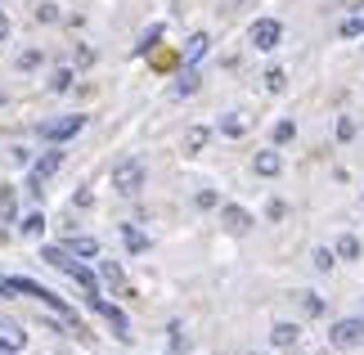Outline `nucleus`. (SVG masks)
Here are the masks:
<instances>
[{
	"label": "nucleus",
	"instance_id": "nucleus-1",
	"mask_svg": "<svg viewBox=\"0 0 364 355\" xmlns=\"http://www.w3.org/2000/svg\"><path fill=\"white\" fill-rule=\"evenodd\" d=\"M41 261L54 265V270H63V275L73 279L77 288H86V297H90V292H100V270L81 265V261H77V257H73V252H68L63 243H59V248H41Z\"/></svg>",
	"mask_w": 364,
	"mask_h": 355
},
{
	"label": "nucleus",
	"instance_id": "nucleus-11",
	"mask_svg": "<svg viewBox=\"0 0 364 355\" xmlns=\"http://www.w3.org/2000/svg\"><path fill=\"white\" fill-rule=\"evenodd\" d=\"M252 171H257V176H265V180H274L279 171H284V158H279L274 149H261L257 158H252Z\"/></svg>",
	"mask_w": 364,
	"mask_h": 355
},
{
	"label": "nucleus",
	"instance_id": "nucleus-20",
	"mask_svg": "<svg viewBox=\"0 0 364 355\" xmlns=\"http://www.w3.org/2000/svg\"><path fill=\"white\" fill-rule=\"evenodd\" d=\"M198 90V73H193V68H185V73H180V81H176V95L185 99V95H193Z\"/></svg>",
	"mask_w": 364,
	"mask_h": 355
},
{
	"label": "nucleus",
	"instance_id": "nucleus-34",
	"mask_svg": "<svg viewBox=\"0 0 364 355\" xmlns=\"http://www.w3.org/2000/svg\"><path fill=\"white\" fill-rule=\"evenodd\" d=\"M234 5H239V0H220V9H225V14H230V9H234Z\"/></svg>",
	"mask_w": 364,
	"mask_h": 355
},
{
	"label": "nucleus",
	"instance_id": "nucleus-3",
	"mask_svg": "<svg viewBox=\"0 0 364 355\" xmlns=\"http://www.w3.org/2000/svg\"><path fill=\"white\" fill-rule=\"evenodd\" d=\"M113 189L117 194H139V189H144V162H139V158H122L113 166Z\"/></svg>",
	"mask_w": 364,
	"mask_h": 355
},
{
	"label": "nucleus",
	"instance_id": "nucleus-19",
	"mask_svg": "<svg viewBox=\"0 0 364 355\" xmlns=\"http://www.w3.org/2000/svg\"><path fill=\"white\" fill-rule=\"evenodd\" d=\"M122 238H126V248H131V252H144V248H149V238L139 234L135 225H122Z\"/></svg>",
	"mask_w": 364,
	"mask_h": 355
},
{
	"label": "nucleus",
	"instance_id": "nucleus-22",
	"mask_svg": "<svg viewBox=\"0 0 364 355\" xmlns=\"http://www.w3.org/2000/svg\"><path fill=\"white\" fill-rule=\"evenodd\" d=\"M297 302L306 315H324V302H319V292H297Z\"/></svg>",
	"mask_w": 364,
	"mask_h": 355
},
{
	"label": "nucleus",
	"instance_id": "nucleus-27",
	"mask_svg": "<svg viewBox=\"0 0 364 355\" xmlns=\"http://www.w3.org/2000/svg\"><path fill=\"white\" fill-rule=\"evenodd\" d=\"M0 216H5V221H14V189H9V184L0 189Z\"/></svg>",
	"mask_w": 364,
	"mask_h": 355
},
{
	"label": "nucleus",
	"instance_id": "nucleus-16",
	"mask_svg": "<svg viewBox=\"0 0 364 355\" xmlns=\"http://www.w3.org/2000/svg\"><path fill=\"white\" fill-rule=\"evenodd\" d=\"M247 117L243 112H230V117H220V135H230V139H239V135H247Z\"/></svg>",
	"mask_w": 364,
	"mask_h": 355
},
{
	"label": "nucleus",
	"instance_id": "nucleus-21",
	"mask_svg": "<svg viewBox=\"0 0 364 355\" xmlns=\"http://www.w3.org/2000/svg\"><path fill=\"white\" fill-rule=\"evenodd\" d=\"M338 257H346V261L360 257V238H355V234H342V238H338Z\"/></svg>",
	"mask_w": 364,
	"mask_h": 355
},
{
	"label": "nucleus",
	"instance_id": "nucleus-32",
	"mask_svg": "<svg viewBox=\"0 0 364 355\" xmlns=\"http://www.w3.org/2000/svg\"><path fill=\"white\" fill-rule=\"evenodd\" d=\"M338 135H342V139H351V135H355V122H351V117H342V122H338Z\"/></svg>",
	"mask_w": 364,
	"mask_h": 355
},
{
	"label": "nucleus",
	"instance_id": "nucleus-28",
	"mask_svg": "<svg viewBox=\"0 0 364 355\" xmlns=\"http://www.w3.org/2000/svg\"><path fill=\"white\" fill-rule=\"evenodd\" d=\"M342 36H364V18H360V14H351V18L342 23Z\"/></svg>",
	"mask_w": 364,
	"mask_h": 355
},
{
	"label": "nucleus",
	"instance_id": "nucleus-26",
	"mask_svg": "<svg viewBox=\"0 0 364 355\" xmlns=\"http://www.w3.org/2000/svg\"><path fill=\"white\" fill-rule=\"evenodd\" d=\"M158 36H162V27H149V32L139 36V46H135V50H139V54H149L153 46H158Z\"/></svg>",
	"mask_w": 364,
	"mask_h": 355
},
{
	"label": "nucleus",
	"instance_id": "nucleus-24",
	"mask_svg": "<svg viewBox=\"0 0 364 355\" xmlns=\"http://www.w3.org/2000/svg\"><path fill=\"white\" fill-rule=\"evenodd\" d=\"M261 81H265V90H274V95H279V90H284V86H288V77H284V68H270V73H265Z\"/></svg>",
	"mask_w": 364,
	"mask_h": 355
},
{
	"label": "nucleus",
	"instance_id": "nucleus-15",
	"mask_svg": "<svg viewBox=\"0 0 364 355\" xmlns=\"http://www.w3.org/2000/svg\"><path fill=\"white\" fill-rule=\"evenodd\" d=\"M297 337H301V329H297V324H274V329H270V342L274 346H292V342H297Z\"/></svg>",
	"mask_w": 364,
	"mask_h": 355
},
{
	"label": "nucleus",
	"instance_id": "nucleus-14",
	"mask_svg": "<svg viewBox=\"0 0 364 355\" xmlns=\"http://www.w3.org/2000/svg\"><path fill=\"white\" fill-rule=\"evenodd\" d=\"M207 46H212V36H207V32H193V36H189V46H185V68L198 63L203 54H207Z\"/></svg>",
	"mask_w": 364,
	"mask_h": 355
},
{
	"label": "nucleus",
	"instance_id": "nucleus-8",
	"mask_svg": "<svg viewBox=\"0 0 364 355\" xmlns=\"http://www.w3.org/2000/svg\"><path fill=\"white\" fill-rule=\"evenodd\" d=\"M86 302H90V310H95V315H104L108 324H113V329H117V337H122V342H131V324H126V315H122V306H113V302H104V297H100V292H90V297H86Z\"/></svg>",
	"mask_w": 364,
	"mask_h": 355
},
{
	"label": "nucleus",
	"instance_id": "nucleus-18",
	"mask_svg": "<svg viewBox=\"0 0 364 355\" xmlns=\"http://www.w3.org/2000/svg\"><path fill=\"white\" fill-rule=\"evenodd\" d=\"M333 261H338V252H333V248H315V252H311V265L324 270V275L333 270Z\"/></svg>",
	"mask_w": 364,
	"mask_h": 355
},
{
	"label": "nucleus",
	"instance_id": "nucleus-9",
	"mask_svg": "<svg viewBox=\"0 0 364 355\" xmlns=\"http://www.w3.org/2000/svg\"><path fill=\"white\" fill-rule=\"evenodd\" d=\"M23 342H27L23 324H14V319H5V315H0V355H14V351H23Z\"/></svg>",
	"mask_w": 364,
	"mask_h": 355
},
{
	"label": "nucleus",
	"instance_id": "nucleus-4",
	"mask_svg": "<svg viewBox=\"0 0 364 355\" xmlns=\"http://www.w3.org/2000/svg\"><path fill=\"white\" fill-rule=\"evenodd\" d=\"M59 166H63V149L54 144L50 153H41V158L32 162V176H27V189H32V194L41 198V184H46V180H50L54 171H59Z\"/></svg>",
	"mask_w": 364,
	"mask_h": 355
},
{
	"label": "nucleus",
	"instance_id": "nucleus-33",
	"mask_svg": "<svg viewBox=\"0 0 364 355\" xmlns=\"http://www.w3.org/2000/svg\"><path fill=\"white\" fill-rule=\"evenodd\" d=\"M5 36H9V14L0 9V41H5Z\"/></svg>",
	"mask_w": 364,
	"mask_h": 355
},
{
	"label": "nucleus",
	"instance_id": "nucleus-25",
	"mask_svg": "<svg viewBox=\"0 0 364 355\" xmlns=\"http://www.w3.org/2000/svg\"><path fill=\"white\" fill-rule=\"evenodd\" d=\"M50 90L54 95H63V90H73V73H68V68H59V73L50 77Z\"/></svg>",
	"mask_w": 364,
	"mask_h": 355
},
{
	"label": "nucleus",
	"instance_id": "nucleus-12",
	"mask_svg": "<svg viewBox=\"0 0 364 355\" xmlns=\"http://www.w3.org/2000/svg\"><path fill=\"white\" fill-rule=\"evenodd\" d=\"M100 279H104V283H108L113 292L131 297V288H126V275H122V265H117V261H100Z\"/></svg>",
	"mask_w": 364,
	"mask_h": 355
},
{
	"label": "nucleus",
	"instance_id": "nucleus-6",
	"mask_svg": "<svg viewBox=\"0 0 364 355\" xmlns=\"http://www.w3.org/2000/svg\"><path fill=\"white\" fill-rule=\"evenodd\" d=\"M81 126H86V117H81V112H68V117H54V122L41 126V139H50V144H63V139H73Z\"/></svg>",
	"mask_w": 364,
	"mask_h": 355
},
{
	"label": "nucleus",
	"instance_id": "nucleus-31",
	"mask_svg": "<svg viewBox=\"0 0 364 355\" xmlns=\"http://www.w3.org/2000/svg\"><path fill=\"white\" fill-rule=\"evenodd\" d=\"M36 18H41V23H54V18H59V9H54V5H41Z\"/></svg>",
	"mask_w": 364,
	"mask_h": 355
},
{
	"label": "nucleus",
	"instance_id": "nucleus-10",
	"mask_svg": "<svg viewBox=\"0 0 364 355\" xmlns=\"http://www.w3.org/2000/svg\"><path fill=\"white\" fill-rule=\"evenodd\" d=\"M220 225H225L230 234H247V230H252V211L230 203V207H220Z\"/></svg>",
	"mask_w": 364,
	"mask_h": 355
},
{
	"label": "nucleus",
	"instance_id": "nucleus-37",
	"mask_svg": "<svg viewBox=\"0 0 364 355\" xmlns=\"http://www.w3.org/2000/svg\"><path fill=\"white\" fill-rule=\"evenodd\" d=\"M0 104H5V95H0Z\"/></svg>",
	"mask_w": 364,
	"mask_h": 355
},
{
	"label": "nucleus",
	"instance_id": "nucleus-2",
	"mask_svg": "<svg viewBox=\"0 0 364 355\" xmlns=\"http://www.w3.org/2000/svg\"><path fill=\"white\" fill-rule=\"evenodd\" d=\"M5 283H9V292H23V297H36V302H41V306H50V310H59V315H63L68 324H73V319H77V315H73V306H68V302H63V297H59V292H50V288H41V283H36V279H23V275H14V279H5Z\"/></svg>",
	"mask_w": 364,
	"mask_h": 355
},
{
	"label": "nucleus",
	"instance_id": "nucleus-30",
	"mask_svg": "<svg viewBox=\"0 0 364 355\" xmlns=\"http://www.w3.org/2000/svg\"><path fill=\"white\" fill-rule=\"evenodd\" d=\"M41 63V54L36 50H27V54H18V68H23V73H27V68H36Z\"/></svg>",
	"mask_w": 364,
	"mask_h": 355
},
{
	"label": "nucleus",
	"instance_id": "nucleus-13",
	"mask_svg": "<svg viewBox=\"0 0 364 355\" xmlns=\"http://www.w3.org/2000/svg\"><path fill=\"white\" fill-rule=\"evenodd\" d=\"M68 252H73V257H100V238H90V234H73V238H68V243H63Z\"/></svg>",
	"mask_w": 364,
	"mask_h": 355
},
{
	"label": "nucleus",
	"instance_id": "nucleus-23",
	"mask_svg": "<svg viewBox=\"0 0 364 355\" xmlns=\"http://www.w3.org/2000/svg\"><path fill=\"white\" fill-rule=\"evenodd\" d=\"M203 144H207V126H189V135H185V149H189V153H198Z\"/></svg>",
	"mask_w": 364,
	"mask_h": 355
},
{
	"label": "nucleus",
	"instance_id": "nucleus-36",
	"mask_svg": "<svg viewBox=\"0 0 364 355\" xmlns=\"http://www.w3.org/2000/svg\"><path fill=\"white\" fill-rule=\"evenodd\" d=\"M355 14H360V18H364V0H360V5H355Z\"/></svg>",
	"mask_w": 364,
	"mask_h": 355
},
{
	"label": "nucleus",
	"instance_id": "nucleus-35",
	"mask_svg": "<svg viewBox=\"0 0 364 355\" xmlns=\"http://www.w3.org/2000/svg\"><path fill=\"white\" fill-rule=\"evenodd\" d=\"M0 297H9V283L5 279H0Z\"/></svg>",
	"mask_w": 364,
	"mask_h": 355
},
{
	"label": "nucleus",
	"instance_id": "nucleus-29",
	"mask_svg": "<svg viewBox=\"0 0 364 355\" xmlns=\"http://www.w3.org/2000/svg\"><path fill=\"white\" fill-rule=\"evenodd\" d=\"M292 131H297L292 122H279V126H274V144H288V139H292Z\"/></svg>",
	"mask_w": 364,
	"mask_h": 355
},
{
	"label": "nucleus",
	"instance_id": "nucleus-7",
	"mask_svg": "<svg viewBox=\"0 0 364 355\" xmlns=\"http://www.w3.org/2000/svg\"><path fill=\"white\" fill-rule=\"evenodd\" d=\"M328 342H333V346H342V351L364 346V319H338V324L328 329Z\"/></svg>",
	"mask_w": 364,
	"mask_h": 355
},
{
	"label": "nucleus",
	"instance_id": "nucleus-5",
	"mask_svg": "<svg viewBox=\"0 0 364 355\" xmlns=\"http://www.w3.org/2000/svg\"><path fill=\"white\" fill-rule=\"evenodd\" d=\"M247 41H252V50H274L279 41H284V23L279 18H257L247 27Z\"/></svg>",
	"mask_w": 364,
	"mask_h": 355
},
{
	"label": "nucleus",
	"instance_id": "nucleus-17",
	"mask_svg": "<svg viewBox=\"0 0 364 355\" xmlns=\"http://www.w3.org/2000/svg\"><path fill=\"white\" fill-rule=\"evenodd\" d=\"M18 230H23V238H41V234H46V216H41V211H32V216L18 221Z\"/></svg>",
	"mask_w": 364,
	"mask_h": 355
}]
</instances>
